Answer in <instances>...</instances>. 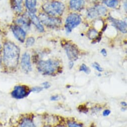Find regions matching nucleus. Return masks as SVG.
Instances as JSON below:
<instances>
[{
  "label": "nucleus",
  "instance_id": "f257e3e1",
  "mask_svg": "<svg viewBox=\"0 0 127 127\" xmlns=\"http://www.w3.org/2000/svg\"><path fill=\"white\" fill-rule=\"evenodd\" d=\"M20 55V50L14 43L7 42L4 44L3 60L7 68L13 69L17 67Z\"/></svg>",
  "mask_w": 127,
  "mask_h": 127
},
{
  "label": "nucleus",
  "instance_id": "f03ea898",
  "mask_svg": "<svg viewBox=\"0 0 127 127\" xmlns=\"http://www.w3.org/2000/svg\"><path fill=\"white\" fill-rule=\"evenodd\" d=\"M38 71L44 75H53L58 72L60 67L59 62L55 60L49 59L40 61L37 65Z\"/></svg>",
  "mask_w": 127,
  "mask_h": 127
},
{
  "label": "nucleus",
  "instance_id": "7ed1b4c3",
  "mask_svg": "<svg viewBox=\"0 0 127 127\" xmlns=\"http://www.w3.org/2000/svg\"><path fill=\"white\" fill-rule=\"evenodd\" d=\"M42 8L46 14L54 17L61 16L64 11L65 6L61 2L54 1L45 3Z\"/></svg>",
  "mask_w": 127,
  "mask_h": 127
},
{
  "label": "nucleus",
  "instance_id": "20e7f679",
  "mask_svg": "<svg viewBox=\"0 0 127 127\" xmlns=\"http://www.w3.org/2000/svg\"><path fill=\"white\" fill-rule=\"evenodd\" d=\"M40 21L46 26L51 28L59 27L62 22L60 19L49 16L46 14H40L38 17Z\"/></svg>",
  "mask_w": 127,
  "mask_h": 127
},
{
  "label": "nucleus",
  "instance_id": "39448f33",
  "mask_svg": "<svg viewBox=\"0 0 127 127\" xmlns=\"http://www.w3.org/2000/svg\"><path fill=\"white\" fill-rule=\"evenodd\" d=\"M81 22L80 16L77 14H71L69 15L65 21V28L67 33H70L72 30L78 26Z\"/></svg>",
  "mask_w": 127,
  "mask_h": 127
},
{
  "label": "nucleus",
  "instance_id": "423d86ee",
  "mask_svg": "<svg viewBox=\"0 0 127 127\" xmlns=\"http://www.w3.org/2000/svg\"><path fill=\"white\" fill-rule=\"evenodd\" d=\"M64 48L70 61H76L79 57V51L77 48L73 44L65 43L64 44Z\"/></svg>",
  "mask_w": 127,
  "mask_h": 127
},
{
  "label": "nucleus",
  "instance_id": "0eeeda50",
  "mask_svg": "<svg viewBox=\"0 0 127 127\" xmlns=\"http://www.w3.org/2000/svg\"><path fill=\"white\" fill-rule=\"evenodd\" d=\"M107 9L103 6H96L89 8L87 12V16L90 19H95L106 15Z\"/></svg>",
  "mask_w": 127,
  "mask_h": 127
},
{
  "label": "nucleus",
  "instance_id": "6e6552de",
  "mask_svg": "<svg viewBox=\"0 0 127 127\" xmlns=\"http://www.w3.org/2000/svg\"><path fill=\"white\" fill-rule=\"evenodd\" d=\"M30 91L28 88L25 86H17L13 90L12 96L15 99H21L27 96Z\"/></svg>",
  "mask_w": 127,
  "mask_h": 127
},
{
  "label": "nucleus",
  "instance_id": "1a4fd4ad",
  "mask_svg": "<svg viewBox=\"0 0 127 127\" xmlns=\"http://www.w3.org/2000/svg\"><path fill=\"white\" fill-rule=\"evenodd\" d=\"M11 29L15 37L19 42L24 43L26 37V33L25 30L18 25L12 26L11 27Z\"/></svg>",
  "mask_w": 127,
  "mask_h": 127
},
{
  "label": "nucleus",
  "instance_id": "9d476101",
  "mask_svg": "<svg viewBox=\"0 0 127 127\" xmlns=\"http://www.w3.org/2000/svg\"><path fill=\"white\" fill-rule=\"evenodd\" d=\"M21 66L23 71L26 73L30 72L32 70L31 63V58L29 53H24L22 57Z\"/></svg>",
  "mask_w": 127,
  "mask_h": 127
},
{
  "label": "nucleus",
  "instance_id": "9b49d317",
  "mask_svg": "<svg viewBox=\"0 0 127 127\" xmlns=\"http://www.w3.org/2000/svg\"><path fill=\"white\" fill-rule=\"evenodd\" d=\"M109 20L112 22L113 25L123 33H126L127 31V24L124 21L115 19L112 17H109Z\"/></svg>",
  "mask_w": 127,
  "mask_h": 127
},
{
  "label": "nucleus",
  "instance_id": "f8f14e48",
  "mask_svg": "<svg viewBox=\"0 0 127 127\" xmlns=\"http://www.w3.org/2000/svg\"><path fill=\"white\" fill-rule=\"evenodd\" d=\"M28 16L30 20L32 21V24L35 26L37 30L40 32H43L44 31V28L41 23L39 18L36 16L34 14L28 13Z\"/></svg>",
  "mask_w": 127,
  "mask_h": 127
},
{
  "label": "nucleus",
  "instance_id": "ddd939ff",
  "mask_svg": "<svg viewBox=\"0 0 127 127\" xmlns=\"http://www.w3.org/2000/svg\"><path fill=\"white\" fill-rule=\"evenodd\" d=\"M85 3V0H70V7L75 11L80 10L84 7Z\"/></svg>",
  "mask_w": 127,
  "mask_h": 127
},
{
  "label": "nucleus",
  "instance_id": "4468645a",
  "mask_svg": "<svg viewBox=\"0 0 127 127\" xmlns=\"http://www.w3.org/2000/svg\"><path fill=\"white\" fill-rule=\"evenodd\" d=\"M25 4L29 13L34 14L36 11V0H25Z\"/></svg>",
  "mask_w": 127,
  "mask_h": 127
},
{
  "label": "nucleus",
  "instance_id": "2eb2a0df",
  "mask_svg": "<svg viewBox=\"0 0 127 127\" xmlns=\"http://www.w3.org/2000/svg\"><path fill=\"white\" fill-rule=\"evenodd\" d=\"M23 0H11V5L13 9L17 13H21L23 11Z\"/></svg>",
  "mask_w": 127,
  "mask_h": 127
},
{
  "label": "nucleus",
  "instance_id": "dca6fc26",
  "mask_svg": "<svg viewBox=\"0 0 127 127\" xmlns=\"http://www.w3.org/2000/svg\"><path fill=\"white\" fill-rule=\"evenodd\" d=\"M16 22L19 26H20V27L22 26L24 29L28 30L30 28V24L29 20L26 17H22L20 18L17 19Z\"/></svg>",
  "mask_w": 127,
  "mask_h": 127
},
{
  "label": "nucleus",
  "instance_id": "f3484780",
  "mask_svg": "<svg viewBox=\"0 0 127 127\" xmlns=\"http://www.w3.org/2000/svg\"><path fill=\"white\" fill-rule=\"evenodd\" d=\"M20 127H35V126L31 119L26 118L22 122Z\"/></svg>",
  "mask_w": 127,
  "mask_h": 127
},
{
  "label": "nucleus",
  "instance_id": "a211bd4d",
  "mask_svg": "<svg viewBox=\"0 0 127 127\" xmlns=\"http://www.w3.org/2000/svg\"><path fill=\"white\" fill-rule=\"evenodd\" d=\"M104 3L108 7L114 8L118 4V0H103Z\"/></svg>",
  "mask_w": 127,
  "mask_h": 127
},
{
  "label": "nucleus",
  "instance_id": "6ab92c4d",
  "mask_svg": "<svg viewBox=\"0 0 127 127\" xmlns=\"http://www.w3.org/2000/svg\"><path fill=\"white\" fill-rule=\"evenodd\" d=\"M98 32L97 31L94 29H92L90 30L88 33V38L90 39H94L97 37L98 36Z\"/></svg>",
  "mask_w": 127,
  "mask_h": 127
},
{
  "label": "nucleus",
  "instance_id": "aec40b11",
  "mask_svg": "<svg viewBox=\"0 0 127 127\" xmlns=\"http://www.w3.org/2000/svg\"><path fill=\"white\" fill-rule=\"evenodd\" d=\"M79 71L80 72H84L85 73H86L87 74H89L91 72L90 68L89 67H88L85 64H82L81 65V66L80 67Z\"/></svg>",
  "mask_w": 127,
  "mask_h": 127
},
{
  "label": "nucleus",
  "instance_id": "412c9836",
  "mask_svg": "<svg viewBox=\"0 0 127 127\" xmlns=\"http://www.w3.org/2000/svg\"><path fill=\"white\" fill-rule=\"evenodd\" d=\"M34 42H35L34 39L32 37H29L27 39V40L26 41V44L27 47H29L32 46L34 44Z\"/></svg>",
  "mask_w": 127,
  "mask_h": 127
},
{
  "label": "nucleus",
  "instance_id": "4be33fe9",
  "mask_svg": "<svg viewBox=\"0 0 127 127\" xmlns=\"http://www.w3.org/2000/svg\"><path fill=\"white\" fill-rule=\"evenodd\" d=\"M92 67L94 69L97 70L99 72H102L103 71V68L101 67V66L97 63H94L92 64Z\"/></svg>",
  "mask_w": 127,
  "mask_h": 127
},
{
  "label": "nucleus",
  "instance_id": "5701e85b",
  "mask_svg": "<svg viewBox=\"0 0 127 127\" xmlns=\"http://www.w3.org/2000/svg\"><path fill=\"white\" fill-rule=\"evenodd\" d=\"M68 127H83L80 124L71 121L68 122Z\"/></svg>",
  "mask_w": 127,
  "mask_h": 127
},
{
  "label": "nucleus",
  "instance_id": "b1692460",
  "mask_svg": "<svg viewBox=\"0 0 127 127\" xmlns=\"http://www.w3.org/2000/svg\"><path fill=\"white\" fill-rule=\"evenodd\" d=\"M43 90L42 87H34L32 89V91L33 92H35V93H38L41 92Z\"/></svg>",
  "mask_w": 127,
  "mask_h": 127
},
{
  "label": "nucleus",
  "instance_id": "393cba45",
  "mask_svg": "<svg viewBox=\"0 0 127 127\" xmlns=\"http://www.w3.org/2000/svg\"><path fill=\"white\" fill-rule=\"evenodd\" d=\"M42 88H44V89H48L50 88V84L48 83V82H44L43 83H42Z\"/></svg>",
  "mask_w": 127,
  "mask_h": 127
},
{
  "label": "nucleus",
  "instance_id": "a878e982",
  "mask_svg": "<svg viewBox=\"0 0 127 127\" xmlns=\"http://www.w3.org/2000/svg\"><path fill=\"white\" fill-rule=\"evenodd\" d=\"M111 113V111L109 110H105L104 111V112H103V115L105 117H106V116H109Z\"/></svg>",
  "mask_w": 127,
  "mask_h": 127
},
{
  "label": "nucleus",
  "instance_id": "bb28decb",
  "mask_svg": "<svg viewBox=\"0 0 127 127\" xmlns=\"http://www.w3.org/2000/svg\"><path fill=\"white\" fill-rule=\"evenodd\" d=\"M101 54L104 56V57H106L107 56V51L106 50V49H103L101 50Z\"/></svg>",
  "mask_w": 127,
  "mask_h": 127
},
{
  "label": "nucleus",
  "instance_id": "cd10ccee",
  "mask_svg": "<svg viewBox=\"0 0 127 127\" xmlns=\"http://www.w3.org/2000/svg\"><path fill=\"white\" fill-rule=\"evenodd\" d=\"M59 98V97L58 96H53L52 97H51V100L52 101H55V100H57Z\"/></svg>",
  "mask_w": 127,
  "mask_h": 127
},
{
  "label": "nucleus",
  "instance_id": "c85d7f7f",
  "mask_svg": "<svg viewBox=\"0 0 127 127\" xmlns=\"http://www.w3.org/2000/svg\"><path fill=\"white\" fill-rule=\"evenodd\" d=\"M74 66V62H72V61H69V67L70 68V69H71L73 68Z\"/></svg>",
  "mask_w": 127,
  "mask_h": 127
},
{
  "label": "nucleus",
  "instance_id": "c756f323",
  "mask_svg": "<svg viewBox=\"0 0 127 127\" xmlns=\"http://www.w3.org/2000/svg\"><path fill=\"white\" fill-rule=\"evenodd\" d=\"M1 45H0V51H1Z\"/></svg>",
  "mask_w": 127,
  "mask_h": 127
},
{
  "label": "nucleus",
  "instance_id": "7c9ffc66",
  "mask_svg": "<svg viewBox=\"0 0 127 127\" xmlns=\"http://www.w3.org/2000/svg\"><path fill=\"white\" fill-rule=\"evenodd\" d=\"M63 127V126H58V127Z\"/></svg>",
  "mask_w": 127,
  "mask_h": 127
},
{
  "label": "nucleus",
  "instance_id": "2f4dec72",
  "mask_svg": "<svg viewBox=\"0 0 127 127\" xmlns=\"http://www.w3.org/2000/svg\"><path fill=\"white\" fill-rule=\"evenodd\" d=\"M0 64H1V60H0Z\"/></svg>",
  "mask_w": 127,
  "mask_h": 127
},
{
  "label": "nucleus",
  "instance_id": "473e14b6",
  "mask_svg": "<svg viewBox=\"0 0 127 127\" xmlns=\"http://www.w3.org/2000/svg\"></svg>",
  "mask_w": 127,
  "mask_h": 127
}]
</instances>
